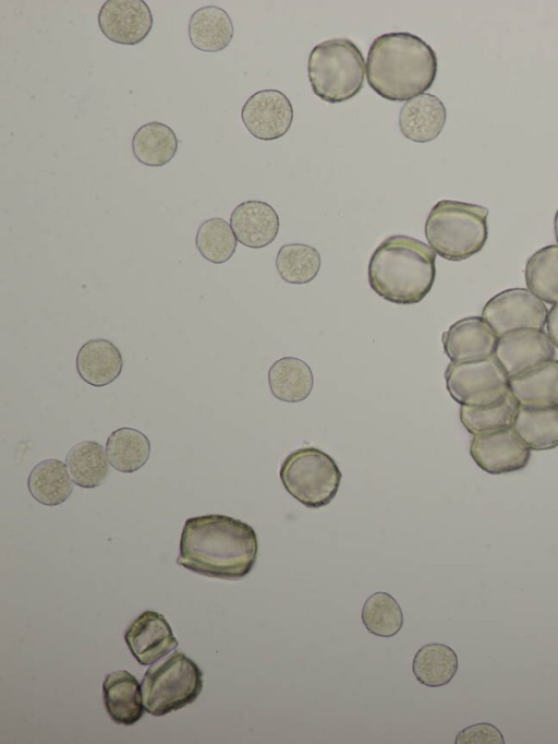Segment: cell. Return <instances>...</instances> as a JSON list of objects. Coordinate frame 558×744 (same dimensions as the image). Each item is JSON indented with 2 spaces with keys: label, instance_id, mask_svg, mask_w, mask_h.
Wrapping results in <instances>:
<instances>
[{
  "label": "cell",
  "instance_id": "obj_1",
  "mask_svg": "<svg viewBox=\"0 0 558 744\" xmlns=\"http://www.w3.org/2000/svg\"><path fill=\"white\" fill-rule=\"evenodd\" d=\"M257 535L248 524L227 515L186 519L177 564L199 575L238 580L253 569Z\"/></svg>",
  "mask_w": 558,
  "mask_h": 744
},
{
  "label": "cell",
  "instance_id": "obj_2",
  "mask_svg": "<svg viewBox=\"0 0 558 744\" xmlns=\"http://www.w3.org/2000/svg\"><path fill=\"white\" fill-rule=\"evenodd\" d=\"M434 49L407 32L374 39L366 58V79L375 93L391 101H408L424 94L436 79Z\"/></svg>",
  "mask_w": 558,
  "mask_h": 744
},
{
  "label": "cell",
  "instance_id": "obj_3",
  "mask_svg": "<svg viewBox=\"0 0 558 744\" xmlns=\"http://www.w3.org/2000/svg\"><path fill=\"white\" fill-rule=\"evenodd\" d=\"M367 274L371 288L384 300L414 304L432 290L436 253L415 238L390 236L373 252Z\"/></svg>",
  "mask_w": 558,
  "mask_h": 744
},
{
  "label": "cell",
  "instance_id": "obj_4",
  "mask_svg": "<svg viewBox=\"0 0 558 744\" xmlns=\"http://www.w3.org/2000/svg\"><path fill=\"white\" fill-rule=\"evenodd\" d=\"M487 207L453 200H441L425 221V237L436 254L459 262L478 253L488 236Z\"/></svg>",
  "mask_w": 558,
  "mask_h": 744
},
{
  "label": "cell",
  "instance_id": "obj_5",
  "mask_svg": "<svg viewBox=\"0 0 558 744\" xmlns=\"http://www.w3.org/2000/svg\"><path fill=\"white\" fill-rule=\"evenodd\" d=\"M307 74L314 94L322 100L347 101L363 87L364 57L350 39H328L312 49Z\"/></svg>",
  "mask_w": 558,
  "mask_h": 744
},
{
  "label": "cell",
  "instance_id": "obj_6",
  "mask_svg": "<svg viewBox=\"0 0 558 744\" xmlns=\"http://www.w3.org/2000/svg\"><path fill=\"white\" fill-rule=\"evenodd\" d=\"M145 710L165 716L192 704L203 689V672L181 651L150 667L141 683Z\"/></svg>",
  "mask_w": 558,
  "mask_h": 744
},
{
  "label": "cell",
  "instance_id": "obj_7",
  "mask_svg": "<svg viewBox=\"0 0 558 744\" xmlns=\"http://www.w3.org/2000/svg\"><path fill=\"white\" fill-rule=\"evenodd\" d=\"M341 478L335 459L315 447L294 451L280 467L287 492L310 508L328 505L339 490Z\"/></svg>",
  "mask_w": 558,
  "mask_h": 744
},
{
  "label": "cell",
  "instance_id": "obj_8",
  "mask_svg": "<svg viewBox=\"0 0 558 744\" xmlns=\"http://www.w3.org/2000/svg\"><path fill=\"white\" fill-rule=\"evenodd\" d=\"M445 381L450 396L460 406H488L510 391L509 376L495 356L472 362H450Z\"/></svg>",
  "mask_w": 558,
  "mask_h": 744
},
{
  "label": "cell",
  "instance_id": "obj_9",
  "mask_svg": "<svg viewBox=\"0 0 558 744\" xmlns=\"http://www.w3.org/2000/svg\"><path fill=\"white\" fill-rule=\"evenodd\" d=\"M548 309L525 288H510L490 298L484 305L482 317L499 337L519 328L544 329Z\"/></svg>",
  "mask_w": 558,
  "mask_h": 744
},
{
  "label": "cell",
  "instance_id": "obj_10",
  "mask_svg": "<svg viewBox=\"0 0 558 744\" xmlns=\"http://www.w3.org/2000/svg\"><path fill=\"white\" fill-rule=\"evenodd\" d=\"M470 455L483 471L501 475L523 469L530 460L531 449L511 427H507L473 435Z\"/></svg>",
  "mask_w": 558,
  "mask_h": 744
},
{
  "label": "cell",
  "instance_id": "obj_11",
  "mask_svg": "<svg viewBox=\"0 0 558 744\" xmlns=\"http://www.w3.org/2000/svg\"><path fill=\"white\" fill-rule=\"evenodd\" d=\"M241 118L254 137L272 141L289 131L293 120V107L280 91L263 89L248 97L242 107Z\"/></svg>",
  "mask_w": 558,
  "mask_h": 744
},
{
  "label": "cell",
  "instance_id": "obj_12",
  "mask_svg": "<svg viewBox=\"0 0 558 744\" xmlns=\"http://www.w3.org/2000/svg\"><path fill=\"white\" fill-rule=\"evenodd\" d=\"M494 356L511 377L554 359L555 346L544 329L519 328L498 337Z\"/></svg>",
  "mask_w": 558,
  "mask_h": 744
},
{
  "label": "cell",
  "instance_id": "obj_13",
  "mask_svg": "<svg viewBox=\"0 0 558 744\" xmlns=\"http://www.w3.org/2000/svg\"><path fill=\"white\" fill-rule=\"evenodd\" d=\"M98 26L110 41L133 46L153 27V14L143 0H107L98 13Z\"/></svg>",
  "mask_w": 558,
  "mask_h": 744
},
{
  "label": "cell",
  "instance_id": "obj_14",
  "mask_svg": "<svg viewBox=\"0 0 558 744\" xmlns=\"http://www.w3.org/2000/svg\"><path fill=\"white\" fill-rule=\"evenodd\" d=\"M498 336L482 316L454 322L442 333L444 351L450 362L463 363L494 356Z\"/></svg>",
  "mask_w": 558,
  "mask_h": 744
},
{
  "label": "cell",
  "instance_id": "obj_15",
  "mask_svg": "<svg viewBox=\"0 0 558 744\" xmlns=\"http://www.w3.org/2000/svg\"><path fill=\"white\" fill-rule=\"evenodd\" d=\"M125 643L142 665H149L179 645L165 616L155 611H145L138 615L124 633Z\"/></svg>",
  "mask_w": 558,
  "mask_h": 744
},
{
  "label": "cell",
  "instance_id": "obj_16",
  "mask_svg": "<svg viewBox=\"0 0 558 744\" xmlns=\"http://www.w3.org/2000/svg\"><path fill=\"white\" fill-rule=\"evenodd\" d=\"M230 226L241 244L260 249L276 239L279 216L268 203L251 200L235 206L230 216Z\"/></svg>",
  "mask_w": 558,
  "mask_h": 744
},
{
  "label": "cell",
  "instance_id": "obj_17",
  "mask_svg": "<svg viewBox=\"0 0 558 744\" xmlns=\"http://www.w3.org/2000/svg\"><path fill=\"white\" fill-rule=\"evenodd\" d=\"M509 389L519 406L558 407V360H546L509 377Z\"/></svg>",
  "mask_w": 558,
  "mask_h": 744
},
{
  "label": "cell",
  "instance_id": "obj_18",
  "mask_svg": "<svg viewBox=\"0 0 558 744\" xmlns=\"http://www.w3.org/2000/svg\"><path fill=\"white\" fill-rule=\"evenodd\" d=\"M446 118L444 103L437 96L424 93L403 104L399 113V128L407 139L426 143L440 134Z\"/></svg>",
  "mask_w": 558,
  "mask_h": 744
},
{
  "label": "cell",
  "instance_id": "obj_19",
  "mask_svg": "<svg viewBox=\"0 0 558 744\" xmlns=\"http://www.w3.org/2000/svg\"><path fill=\"white\" fill-rule=\"evenodd\" d=\"M102 699L107 713L117 724L132 725L144 715L141 685L125 670L107 674L102 683Z\"/></svg>",
  "mask_w": 558,
  "mask_h": 744
},
{
  "label": "cell",
  "instance_id": "obj_20",
  "mask_svg": "<svg viewBox=\"0 0 558 744\" xmlns=\"http://www.w3.org/2000/svg\"><path fill=\"white\" fill-rule=\"evenodd\" d=\"M123 369V359L117 346L108 339L87 340L76 355L80 377L95 387L116 381Z\"/></svg>",
  "mask_w": 558,
  "mask_h": 744
},
{
  "label": "cell",
  "instance_id": "obj_21",
  "mask_svg": "<svg viewBox=\"0 0 558 744\" xmlns=\"http://www.w3.org/2000/svg\"><path fill=\"white\" fill-rule=\"evenodd\" d=\"M192 46L205 52L226 49L233 37V24L229 14L217 5H205L194 11L187 26Z\"/></svg>",
  "mask_w": 558,
  "mask_h": 744
},
{
  "label": "cell",
  "instance_id": "obj_22",
  "mask_svg": "<svg viewBox=\"0 0 558 744\" xmlns=\"http://www.w3.org/2000/svg\"><path fill=\"white\" fill-rule=\"evenodd\" d=\"M511 428L531 451L556 448L558 447V407L519 406Z\"/></svg>",
  "mask_w": 558,
  "mask_h": 744
},
{
  "label": "cell",
  "instance_id": "obj_23",
  "mask_svg": "<svg viewBox=\"0 0 558 744\" xmlns=\"http://www.w3.org/2000/svg\"><path fill=\"white\" fill-rule=\"evenodd\" d=\"M271 394L286 403H299L308 397L314 379L310 365L294 357L277 360L268 371Z\"/></svg>",
  "mask_w": 558,
  "mask_h": 744
},
{
  "label": "cell",
  "instance_id": "obj_24",
  "mask_svg": "<svg viewBox=\"0 0 558 744\" xmlns=\"http://www.w3.org/2000/svg\"><path fill=\"white\" fill-rule=\"evenodd\" d=\"M178 151V137L167 124L151 121L140 127L132 137V152L141 164L161 167L170 163Z\"/></svg>",
  "mask_w": 558,
  "mask_h": 744
},
{
  "label": "cell",
  "instance_id": "obj_25",
  "mask_svg": "<svg viewBox=\"0 0 558 744\" xmlns=\"http://www.w3.org/2000/svg\"><path fill=\"white\" fill-rule=\"evenodd\" d=\"M31 495L40 504L57 506L69 499L73 491L66 466L59 459L38 463L27 479Z\"/></svg>",
  "mask_w": 558,
  "mask_h": 744
},
{
  "label": "cell",
  "instance_id": "obj_26",
  "mask_svg": "<svg viewBox=\"0 0 558 744\" xmlns=\"http://www.w3.org/2000/svg\"><path fill=\"white\" fill-rule=\"evenodd\" d=\"M458 667L456 651L440 643H430L421 647L412 662L414 676L427 687H440L450 683Z\"/></svg>",
  "mask_w": 558,
  "mask_h": 744
},
{
  "label": "cell",
  "instance_id": "obj_27",
  "mask_svg": "<svg viewBox=\"0 0 558 744\" xmlns=\"http://www.w3.org/2000/svg\"><path fill=\"white\" fill-rule=\"evenodd\" d=\"M109 464L118 471L131 473L142 468L150 454V442L141 431L120 428L113 431L106 443Z\"/></svg>",
  "mask_w": 558,
  "mask_h": 744
},
{
  "label": "cell",
  "instance_id": "obj_28",
  "mask_svg": "<svg viewBox=\"0 0 558 744\" xmlns=\"http://www.w3.org/2000/svg\"><path fill=\"white\" fill-rule=\"evenodd\" d=\"M108 457L104 447L94 441L74 445L65 457L73 482L83 489L100 485L108 476Z\"/></svg>",
  "mask_w": 558,
  "mask_h": 744
},
{
  "label": "cell",
  "instance_id": "obj_29",
  "mask_svg": "<svg viewBox=\"0 0 558 744\" xmlns=\"http://www.w3.org/2000/svg\"><path fill=\"white\" fill-rule=\"evenodd\" d=\"M524 277L527 289L544 303H558V244L533 253L526 261Z\"/></svg>",
  "mask_w": 558,
  "mask_h": 744
},
{
  "label": "cell",
  "instance_id": "obj_30",
  "mask_svg": "<svg viewBox=\"0 0 558 744\" xmlns=\"http://www.w3.org/2000/svg\"><path fill=\"white\" fill-rule=\"evenodd\" d=\"M519 404L509 393L499 401L482 407L460 406L462 425L472 435L511 427Z\"/></svg>",
  "mask_w": 558,
  "mask_h": 744
},
{
  "label": "cell",
  "instance_id": "obj_31",
  "mask_svg": "<svg viewBox=\"0 0 558 744\" xmlns=\"http://www.w3.org/2000/svg\"><path fill=\"white\" fill-rule=\"evenodd\" d=\"M276 268L286 283L307 284L318 274L320 255L314 247L307 244H284L278 251Z\"/></svg>",
  "mask_w": 558,
  "mask_h": 744
},
{
  "label": "cell",
  "instance_id": "obj_32",
  "mask_svg": "<svg viewBox=\"0 0 558 744\" xmlns=\"http://www.w3.org/2000/svg\"><path fill=\"white\" fill-rule=\"evenodd\" d=\"M236 242L230 224L220 217L204 220L195 237L196 249L205 260L213 264L229 261L236 250Z\"/></svg>",
  "mask_w": 558,
  "mask_h": 744
},
{
  "label": "cell",
  "instance_id": "obj_33",
  "mask_svg": "<svg viewBox=\"0 0 558 744\" xmlns=\"http://www.w3.org/2000/svg\"><path fill=\"white\" fill-rule=\"evenodd\" d=\"M361 619L366 629L379 637H392L403 625V613L397 600L387 592H375L365 601Z\"/></svg>",
  "mask_w": 558,
  "mask_h": 744
},
{
  "label": "cell",
  "instance_id": "obj_34",
  "mask_svg": "<svg viewBox=\"0 0 558 744\" xmlns=\"http://www.w3.org/2000/svg\"><path fill=\"white\" fill-rule=\"evenodd\" d=\"M457 744H505L500 730L492 723L480 722L461 730L454 740Z\"/></svg>",
  "mask_w": 558,
  "mask_h": 744
},
{
  "label": "cell",
  "instance_id": "obj_35",
  "mask_svg": "<svg viewBox=\"0 0 558 744\" xmlns=\"http://www.w3.org/2000/svg\"><path fill=\"white\" fill-rule=\"evenodd\" d=\"M545 326L549 339L558 349V303L554 304L548 311Z\"/></svg>",
  "mask_w": 558,
  "mask_h": 744
},
{
  "label": "cell",
  "instance_id": "obj_36",
  "mask_svg": "<svg viewBox=\"0 0 558 744\" xmlns=\"http://www.w3.org/2000/svg\"><path fill=\"white\" fill-rule=\"evenodd\" d=\"M554 231H555L556 241L558 243V209L556 212L555 219H554Z\"/></svg>",
  "mask_w": 558,
  "mask_h": 744
}]
</instances>
